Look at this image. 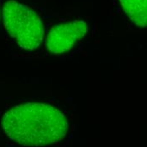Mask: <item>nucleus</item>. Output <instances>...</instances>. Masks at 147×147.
Returning a JSON list of instances; mask_svg holds the SVG:
<instances>
[{
  "instance_id": "1",
  "label": "nucleus",
  "mask_w": 147,
  "mask_h": 147,
  "mask_svg": "<svg viewBox=\"0 0 147 147\" xmlns=\"http://www.w3.org/2000/svg\"><path fill=\"white\" fill-rule=\"evenodd\" d=\"M1 125L11 141L24 147L59 146L70 131L69 114L47 101L16 104L3 114Z\"/></svg>"
},
{
  "instance_id": "2",
  "label": "nucleus",
  "mask_w": 147,
  "mask_h": 147,
  "mask_svg": "<svg viewBox=\"0 0 147 147\" xmlns=\"http://www.w3.org/2000/svg\"><path fill=\"white\" fill-rule=\"evenodd\" d=\"M4 29L22 50L32 52L44 41L43 22L33 9L16 0L7 1L3 8Z\"/></svg>"
},
{
  "instance_id": "3",
  "label": "nucleus",
  "mask_w": 147,
  "mask_h": 147,
  "mask_svg": "<svg viewBox=\"0 0 147 147\" xmlns=\"http://www.w3.org/2000/svg\"><path fill=\"white\" fill-rule=\"evenodd\" d=\"M88 30V24L84 20L59 22L47 33V49L54 55L68 53L86 36Z\"/></svg>"
},
{
  "instance_id": "4",
  "label": "nucleus",
  "mask_w": 147,
  "mask_h": 147,
  "mask_svg": "<svg viewBox=\"0 0 147 147\" xmlns=\"http://www.w3.org/2000/svg\"><path fill=\"white\" fill-rule=\"evenodd\" d=\"M120 13L131 26L146 29L147 0H114Z\"/></svg>"
}]
</instances>
